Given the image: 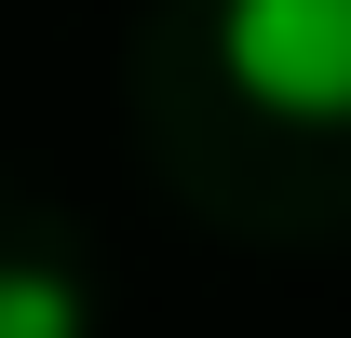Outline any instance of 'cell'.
Instances as JSON below:
<instances>
[{
  "mask_svg": "<svg viewBox=\"0 0 351 338\" xmlns=\"http://www.w3.org/2000/svg\"><path fill=\"white\" fill-rule=\"evenodd\" d=\"M0 338H95V311H82V284H68V271L14 257V271H0Z\"/></svg>",
  "mask_w": 351,
  "mask_h": 338,
  "instance_id": "cell-2",
  "label": "cell"
},
{
  "mask_svg": "<svg viewBox=\"0 0 351 338\" xmlns=\"http://www.w3.org/2000/svg\"><path fill=\"white\" fill-rule=\"evenodd\" d=\"M217 68L270 122H351V0H217Z\"/></svg>",
  "mask_w": 351,
  "mask_h": 338,
  "instance_id": "cell-1",
  "label": "cell"
}]
</instances>
